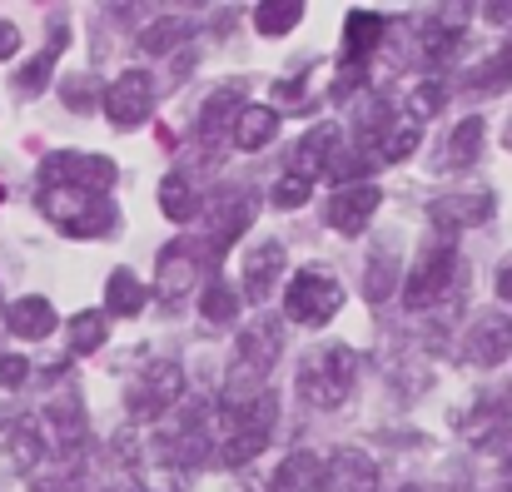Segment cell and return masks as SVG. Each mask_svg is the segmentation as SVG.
Wrapping results in <instances>:
<instances>
[{
	"instance_id": "f6af8a7d",
	"label": "cell",
	"mask_w": 512,
	"mask_h": 492,
	"mask_svg": "<svg viewBox=\"0 0 512 492\" xmlns=\"http://www.w3.org/2000/svg\"><path fill=\"white\" fill-rule=\"evenodd\" d=\"M498 299H508V304H512V264H503V269H498Z\"/></svg>"
},
{
	"instance_id": "2e32d148",
	"label": "cell",
	"mask_w": 512,
	"mask_h": 492,
	"mask_svg": "<svg viewBox=\"0 0 512 492\" xmlns=\"http://www.w3.org/2000/svg\"><path fill=\"white\" fill-rule=\"evenodd\" d=\"M418 140H423V125H413V120L393 115L378 135H368L363 145H353V155L368 164V169H378V164H403L413 150H418Z\"/></svg>"
},
{
	"instance_id": "e575fe53",
	"label": "cell",
	"mask_w": 512,
	"mask_h": 492,
	"mask_svg": "<svg viewBox=\"0 0 512 492\" xmlns=\"http://www.w3.org/2000/svg\"><path fill=\"white\" fill-rule=\"evenodd\" d=\"M199 309H204V324H234L239 309H244V294H239V284H219V279H209L204 294H199Z\"/></svg>"
},
{
	"instance_id": "e0dca14e",
	"label": "cell",
	"mask_w": 512,
	"mask_h": 492,
	"mask_svg": "<svg viewBox=\"0 0 512 492\" xmlns=\"http://www.w3.org/2000/svg\"><path fill=\"white\" fill-rule=\"evenodd\" d=\"M199 274H204V254L194 249V239L165 244V254H160V299L174 309V304L199 284Z\"/></svg>"
},
{
	"instance_id": "d4e9b609",
	"label": "cell",
	"mask_w": 512,
	"mask_h": 492,
	"mask_svg": "<svg viewBox=\"0 0 512 492\" xmlns=\"http://www.w3.org/2000/svg\"><path fill=\"white\" fill-rule=\"evenodd\" d=\"M398 284H403L398 249H393V239H383V244H373V254H368V264H363V299H368V304H383Z\"/></svg>"
},
{
	"instance_id": "d6a6232c",
	"label": "cell",
	"mask_w": 512,
	"mask_h": 492,
	"mask_svg": "<svg viewBox=\"0 0 512 492\" xmlns=\"http://www.w3.org/2000/svg\"><path fill=\"white\" fill-rule=\"evenodd\" d=\"M508 85H512V40L503 50H493L483 65L468 70V90H473V95H498V90H508Z\"/></svg>"
},
{
	"instance_id": "7dc6e473",
	"label": "cell",
	"mask_w": 512,
	"mask_h": 492,
	"mask_svg": "<svg viewBox=\"0 0 512 492\" xmlns=\"http://www.w3.org/2000/svg\"><path fill=\"white\" fill-rule=\"evenodd\" d=\"M493 492H512V483H503V488H493Z\"/></svg>"
},
{
	"instance_id": "4dcf8cb0",
	"label": "cell",
	"mask_w": 512,
	"mask_h": 492,
	"mask_svg": "<svg viewBox=\"0 0 512 492\" xmlns=\"http://www.w3.org/2000/svg\"><path fill=\"white\" fill-rule=\"evenodd\" d=\"M199 25L189 20V15H160L155 25H145L140 30V50L145 55H170V50H179V40H189Z\"/></svg>"
},
{
	"instance_id": "ee69618b",
	"label": "cell",
	"mask_w": 512,
	"mask_h": 492,
	"mask_svg": "<svg viewBox=\"0 0 512 492\" xmlns=\"http://www.w3.org/2000/svg\"><path fill=\"white\" fill-rule=\"evenodd\" d=\"M15 50H20V30L10 20H0V60H10Z\"/></svg>"
},
{
	"instance_id": "c3c4849f",
	"label": "cell",
	"mask_w": 512,
	"mask_h": 492,
	"mask_svg": "<svg viewBox=\"0 0 512 492\" xmlns=\"http://www.w3.org/2000/svg\"><path fill=\"white\" fill-rule=\"evenodd\" d=\"M105 492H120V488H105Z\"/></svg>"
},
{
	"instance_id": "4316f807",
	"label": "cell",
	"mask_w": 512,
	"mask_h": 492,
	"mask_svg": "<svg viewBox=\"0 0 512 492\" xmlns=\"http://www.w3.org/2000/svg\"><path fill=\"white\" fill-rule=\"evenodd\" d=\"M239 110H244V85L239 80H224L219 90H209L204 95V105H199V135H219L224 125H234L239 120Z\"/></svg>"
},
{
	"instance_id": "3957f363",
	"label": "cell",
	"mask_w": 512,
	"mask_h": 492,
	"mask_svg": "<svg viewBox=\"0 0 512 492\" xmlns=\"http://www.w3.org/2000/svg\"><path fill=\"white\" fill-rule=\"evenodd\" d=\"M279 353H284V328H279V319L244 324L239 343H234V363L224 373V403H244V398L264 393V378L279 363Z\"/></svg>"
},
{
	"instance_id": "f546056e",
	"label": "cell",
	"mask_w": 512,
	"mask_h": 492,
	"mask_svg": "<svg viewBox=\"0 0 512 492\" xmlns=\"http://www.w3.org/2000/svg\"><path fill=\"white\" fill-rule=\"evenodd\" d=\"M145 284L130 274V269H115L110 274V284H105V314H115V319H135L140 309H145Z\"/></svg>"
},
{
	"instance_id": "52a82bcc",
	"label": "cell",
	"mask_w": 512,
	"mask_h": 492,
	"mask_svg": "<svg viewBox=\"0 0 512 492\" xmlns=\"http://www.w3.org/2000/svg\"><path fill=\"white\" fill-rule=\"evenodd\" d=\"M343 309V284L324 269V264H309V269H299L294 274V284L284 289V314L294 319V324H329L334 314Z\"/></svg>"
},
{
	"instance_id": "7c38bea8",
	"label": "cell",
	"mask_w": 512,
	"mask_h": 492,
	"mask_svg": "<svg viewBox=\"0 0 512 492\" xmlns=\"http://www.w3.org/2000/svg\"><path fill=\"white\" fill-rule=\"evenodd\" d=\"M463 40H468V10L448 5V10H433L428 20H418V50L413 55L423 65H448Z\"/></svg>"
},
{
	"instance_id": "8992f818",
	"label": "cell",
	"mask_w": 512,
	"mask_h": 492,
	"mask_svg": "<svg viewBox=\"0 0 512 492\" xmlns=\"http://www.w3.org/2000/svg\"><path fill=\"white\" fill-rule=\"evenodd\" d=\"M184 403V368L174 363V358H160V363H145L135 378H130V388H125V413L135 418V423H155V418H165Z\"/></svg>"
},
{
	"instance_id": "ffe728a7",
	"label": "cell",
	"mask_w": 512,
	"mask_h": 492,
	"mask_svg": "<svg viewBox=\"0 0 512 492\" xmlns=\"http://www.w3.org/2000/svg\"><path fill=\"white\" fill-rule=\"evenodd\" d=\"M254 214H259V199H254V189H234L224 204H219V214H214V229H209V249L214 254H224L249 224H254Z\"/></svg>"
},
{
	"instance_id": "b9f144b4",
	"label": "cell",
	"mask_w": 512,
	"mask_h": 492,
	"mask_svg": "<svg viewBox=\"0 0 512 492\" xmlns=\"http://www.w3.org/2000/svg\"><path fill=\"white\" fill-rule=\"evenodd\" d=\"M478 448H488L498 463H503V473H512V423H503V428H493Z\"/></svg>"
},
{
	"instance_id": "ba28073f",
	"label": "cell",
	"mask_w": 512,
	"mask_h": 492,
	"mask_svg": "<svg viewBox=\"0 0 512 492\" xmlns=\"http://www.w3.org/2000/svg\"><path fill=\"white\" fill-rule=\"evenodd\" d=\"M40 433H45V448L55 458H80V443H85V403L80 393H55L40 403Z\"/></svg>"
},
{
	"instance_id": "74e56055",
	"label": "cell",
	"mask_w": 512,
	"mask_h": 492,
	"mask_svg": "<svg viewBox=\"0 0 512 492\" xmlns=\"http://www.w3.org/2000/svg\"><path fill=\"white\" fill-rule=\"evenodd\" d=\"M309 194H314V184H309L304 174H289V169H284V174L274 179V194H269V199H274V209H299V204H309Z\"/></svg>"
},
{
	"instance_id": "1f68e13d",
	"label": "cell",
	"mask_w": 512,
	"mask_h": 492,
	"mask_svg": "<svg viewBox=\"0 0 512 492\" xmlns=\"http://www.w3.org/2000/svg\"><path fill=\"white\" fill-rule=\"evenodd\" d=\"M160 214L174 219V224H184V219H194V214H199V189L189 184V174H184V169L165 174V184H160Z\"/></svg>"
},
{
	"instance_id": "f35d334b",
	"label": "cell",
	"mask_w": 512,
	"mask_h": 492,
	"mask_svg": "<svg viewBox=\"0 0 512 492\" xmlns=\"http://www.w3.org/2000/svg\"><path fill=\"white\" fill-rule=\"evenodd\" d=\"M80 458H60L55 473H45L40 483H30V492H80Z\"/></svg>"
},
{
	"instance_id": "f1b7e54d",
	"label": "cell",
	"mask_w": 512,
	"mask_h": 492,
	"mask_svg": "<svg viewBox=\"0 0 512 492\" xmlns=\"http://www.w3.org/2000/svg\"><path fill=\"white\" fill-rule=\"evenodd\" d=\"M443 105H448V80H438V75H428V80H418V85H408V95H403V120H413V125H423V120H433V115H443Z\"/></svg>"
},
{
	"instance_id": "60d3db41",
	"label": "cell",
	"mask_w": 512,
	"mask_h": 492,
	"mask_svg": "<svg viewBox=\"0 0 512 492\" xmlns=\"http://www.w3.org/2000/svg\"><path fill=\"white\" fill-rule=\"evenodd\" d=\"M25 378H30V358L5 353V358H0V388H5V393H15V388H25Z\"/></svg>"
},
{
	"instance_id": "277c9868",
	"label": "cell",
	"mask_w": 512,
	"mask_h": 492,
	"mask_svg": "<svg viewBox=\"0 0 512 492\" xmlns=\"http://www.w3.org/2000/svg\"><path fill=\"white\" fill-rule=\"evenodd\" d=\"M40 214L70 239H100L120 224L110 194L70 189V184H40Z\"/></svg>"
},
{
	"instance_id": "cb8c5ba5",
	"label": "cell",
	"mask_w": 512,
	"mask_h": 492,
	"mask_svg": "<svg viewBox=\"0 0 512 492\" xmlns=\"http://www.w3.org/2000/svg\"><path fill=\"white\" fill-rule=\"evenodd\" d=\"M383 30H388L383 15H373V10H353V15L343 20V65H363V60L383 45Z\"/></svg>"
},
{
	"instance_id": "44dd1931",
	"label": "cell",
	"mask_w": 512,
	"mask_h": 492,
	"mask_svg": "<svg viewBox=\"0 0 512 492\" xmlns=\"http://www.w3.org/2000/svg\"><path fill=\"white\" fill-rule=\"evenodd\" d=\"M45 458H50V448H45L40 423H35V418H15V423L5 428V468H10V473H35Z\"/></svg>"
},
{
	"instance_id": "9a60e30c",
	"label": "cell",
	"mask_w": 512,
	"mask_h": 492,
	"mask_svg": "<svg viewBox=\"0 0 512 492\" xmlns=\"http://www.w3.org/2000/svg\"><path fill=\"white\" fill-rule=\"evenodd\" d=\"M378 204H383L378 184H368V179L339 184V189L329 194V204H324V224L339 229V234H363V224L378 214Z\"/></svg>"
},
{
	"instance_id": "30bf717a",
	"label": "cell",
	"mask_w": 512,
	"mask_h": 492,
	"mask_svg": "<svg viewBox=\"0 0 512 492\" xmlns=\"http://www.w3.org/2000/svg\"><path fill=\"white\" fill-rule=\"evenodd\" d=\"M120 179L115 160L105 155H75V150H60L40 164V184H70V189H90V194H105L110 184Z\"/></svg>"
},
{
	"instance_id": "7a4b0ae2",
	"label": "cell",
	"mask_w": 512,
	"mask_h": 492,
	"mask_svg": "<svg viewBox=\"0 0 512 492\" xmlns=\"http://www.w3.org/2000/svg\"><path fill=\"white\" fill-rule=\"evenodd\" d=\"M353 383H358V353L348 343H319V348H309L299 358V373H294L299 398L309 408H319V413L343 408L348 393H353Z\"/></svg>"
},
{
	"instance_id": "8d00e7d4",
	"label": "cell",
	"mask_w": 512,
	"mask_h": 492,
	"mask_svg": "<svg viewBox=\"0 0 512 492\" xmlns=\"http://www.w3.org/2000/svg\"><path fill=\"white\" fill-rule=\"evenodd\" d=\"M299 20H304V5H279V0L254 5V30L259 35H289Z\"/></svg>"
},
{
	"instance_id": "ab89813d",
	"label": "cell",
	"mask_w": 512,
	"mask_h": 492,
	"mask_svg": "<svg viewBox=\"0 0 512 492\" xmlns=\"http://www.w3.org/2000/svg\"><path fill=\"white\" fill-rule=\"evenodd\" d=\"M60 100H65L75 115H90V110H95V100H100V90H95V80H90V75H75V80H65V85H60Z\"/></svg>"
},
{
	"instance_id": "484cf974",
	"label": "cell",
	"mask_w": 512,
	"mask_h": 492,
	"mask_svg": "<svg viewBox=\"0 0 512 492\" xmlns=\"http://www.w3.org/2000/svg\"><path fill=\"white\" fill-rule=\"evenodd\" d=\"M5 328L15 338H45L55 333V304L45 294H25V299H10L5 304Z\"/></svg>"
},
{
	"instance_id": "5b68a950",
	"label": "cell",
	"mask_w": 512,
	"mask_h": 492,
	"mask_svg": "<svg viewBox=\"0 0 512 492\" xmlns=\"http://www.w3.org/2000/svg\"><path fill=\"white\" fill-rule=\"evenodd\" d=\"M458 284H463V259H458V249H453L448 239H438V244H428V249L413 259V269L403 274V309L423 314V309L443 304L448 294H458Z\"/></svg>"
},
{
	"instance_id": "d6986e66",
	"label": "cell",
	"mask_w": 512,
	"mask_h": 492,
	"mask_svg": "<svg viewBox=\"0 0 512 492\" xmlns=\"http://www.w3.org/2000/svg\"><path fill=\"white\" fill-rule=\"evenodd\" d=\"M339 160V125H314L299 145H294V155H289V174H304L309 184H314V174H324V169H334Z\"/></svg>"
},
{
	"instance_id": "8fae6325",
	"label": "cell",
	"mask_w": 512,
	"mask_h": 492,
	"mask_svg": "<svg viewBox=\"0 0 512 492\" xmlns=\"http://www.w3.org/2000/svg\"><path fill=\"white\" fill-rule=\"evenodd\" d=\"M508 353H512V314H503V309L473 314V324L463 333V358L473 368H498V363H508Z\"/></svg>"
},
{
	"instance_id": "ac0fdd59",
	"label": "cell",
	"mask_w": 512,
	"mask_h": 492,
	"mask_svg": "<svg viewBox=\"0 0 512 492\" xmlns=\"http://www.w3.org/2000/svg\"><path fill=\"white\" fill-rule=\"evenodd\" d=\"M324 492H378V463L363 448H334L324 463Z\"/></svg>"
},
{
	"instance_id": "9c48e42d",
	"label": "cell",
	"mask_w": 512,
	"mask_h": 492,
	"mask_svg": "<svg viewBox=\"0 0 512 492\" xmlns=\"http://www.w3.org/2000/svg\"><path fill=\"white\" fill-rule=\"evenodd\" d=\"M155 100H160V85H155V75H145V70H125L115 85H105V115H110L115 130L145 125L150 110H155Z\"/></svg>"
},
{
	"instance_id": "681fc988",
	"label": "cell",
	"mask_w": 512,
	"mask_h": 492,
	"mask_svg": "<svg viewBox=\"0 0 512 492\" xmlns=\"http://www.w3.org/2000/svg\"><path fill=\"white\" fill-rule=\"evenodd\" d=\"M403 492H418V488H403Z\"/></svg>"
},
{
	"instance_id": "4fadbf2b",
	"label": "cell",
	"mask_w": 512,
	"mask_h": 492,
	"mask_svg": "<svg viewBox=\"0 0 512 492\" xmlns=\"http://www.w3.org/2000/svg\"><path fill=\"white\" fill-rule=\"evenodd\" d=\"M428 219H433V229H438L443 239H453V234H463V229H478V224H488V219H493V194H488V189H468V194H438V199L428 204Z\"/></svg>"
},
{
	"instance_id": "d590c367",
	"label": "cell",
	"mask_w": 512,
	"mask_h": 492,
	"mask_svg": "<svg viewBox=\"0 0 512 492\" xmlns=\"http://www.w3.org/2000/svg\"><path fill=\"white\" fill-rule=\"evenodd\" d=\"M105 319H110L105 309H80V314L65 324V338H70V353H75V358H80V353H95V348L105 343V333H110Z\"/></svg>"
},
{
	"instance_id": "83f0119b",
	"label": "cell",
	"mask_w": 512,
	"mask_h": 492,
	"mask_svg": "<svg viewBox=\"0 0 512 492\" xmlns=\"http://www.w3.org/2000/svg\"><path fill=\"white\" fill-rule=\"evenodd\" d=\"M229 130H234V145H239L244 155H254V150H264V145L279 135V110H274V105H244Z\"/></svg>"
},
{
	"instance_id": "5bb4252c",
	"label": "cell",
	"mask_w": 512,
	"mask_h": 492,
	"mask_svg": "<svg viewBox=\"0 0 512 492\" xmlns=\"http://www.w3.org/2000/svg\"><path fill=\"white\" fill-rule=\"evenodd\" d=\"M284 264H289V244L284 239H264V244L244 249V269H239L244 284H239V294L249 304H264L274 294V284L284 279Z\"/></svg>"
},
{
	"instance_id": "603a6c76",
	"label": "cell",
	"mask_w": 512,
	"mask_h": 492,
	"mask_svg": "<svg viewBox=\"0 0 512 492\" xmlns=\"http://www.w3.org/2000/svg\"><path fill=\"white\" fill-rule=\"evenodd\" d=\"M269 492H324V458H319V453H309V448L289 453V458L274 468Z\"/></svg>"
},
{
	"instance_id": "836d02e7",
	"label": "cell",
	"mask_w": 512,
	"mask_h": 492,
	"mask_svg": "<svg viewBox=\"0 0 512 492\" xmlns=\"http://www.w3.org/2000/svg\"><path fill=\"white\" fill-rule=\"evenodd\" d=\"M65 40H70V30H65V20H55V40L15 75V85H20L25 95H40V90H45V80H50V70H55V60H60V50H65Z\"/></svg>"
},
{
	"instance_id": "bcb514c9",
	"label": "cell",
	"mask_w": 512,
	"mask_h": 492,
	"mask_svg": "<svg viewBox=\"0 0 512 492\" xmlns=\"http://www.w3.org/2000/svg\"><path fill=\"white\" fill-rule=\"evenodd\" d=\"M503 145H508V150H512V120H508V130H503Z\"/></svg>"
},
{
	"instance_id": "7402d4cb",
	"label": "cell",
	"mask_w": 512,
	"mask_h": 492,
	"mask_svg": "<svg viewBox=\"0 0 512 492\" xmlns=\"http://www.w3.org/2000/svg\"><path fill=\"white\" fill-rule=\"evenodd\" d=\"M483 140H488V125H483L478 115L458 120V125H453V135L438 145V164H433V169H468V164H478Z\"/></svg>"
},
{
	"instance_id": "6da1fadb",
	"label": "cell",
	"mask_w": 512,
	"mask_h": 492,
	"mask_svg": "<svg viewBox=\"0 0 512 492\" xmlns=\"http://www.w3.org/2000/svg\"><path fill=\"white\" fill-rule=\"evenodd\" d=\"M219 463L224 468H244V463H254L259 453H264V443L274 438V423H279V398L264 388V393H254V398H244V403H224L219 413Z\"/></svg>"
},
{
	"instance_id": "7bdbcfd3",
	"label": "cell",
	"mask_w": 512,
	"mask_h": 492,
	"mask_svg": "<svg viewBox=\"0 0 512 492\" xmlns=\"http://www.w3.org/2000/svg\"><path fill=\"white\" fill-rule=\"evenodd\" d=\"M483 20H488V25H503V30H508V25H512V0H498V5H483Z\"/></svg>"
}]
</instances>
